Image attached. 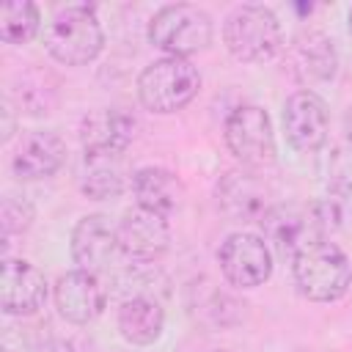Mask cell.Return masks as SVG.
Returning a JSON list of instances; mask_svg holds the SVG:
<instances>
[{"mask_svg":"<svg viewBox=\"0 0 352 352\" xmlns=\"http://www.w3.org/2000/svg\"><path fill=\"white\" fill-rule=\"evenodd\" d=\"M116 228L118 248L135 261H154L170 248V226L165 214L151 212L146 206L126 209Z\"/></svg>","mask_w":352,"mask_h":352,"instance_id":"9","label":"cell"},{"mask_svg":"<svg viewBox=\"0 0 352 352\" xmlns=\"http://www.w3.org/2000/svg\"><path fill=\"white\" fill-rule=\"evenodd\" d=\"M349 33H352V8H349Z\"/></svg>","mask_w":352,"mask_h":352,"instance_id":"28","label":"cell"},{"mask_svg":"<svg viewBox=\"0 0 352 352\" xmlns=\"http://www.w3.org/2000/svg\"><path fill=\"white\" fill-rule=\"evenodd\" d=\"M41 28L38 6L30 0H6L0 6V38L6 44H28Z\"/></svg>","mask_w":352,"mask_h":352,"instance_id":"22","label":"cell"},{"mask_svg":"<svg viewBox=\"0 0 352 352\" xmlns=\"http://www.w3.org/2000/svg\"><path fill=\"white\" fill-rule=\"evenodd\" d=\"M118 250V228L104 214H85L72 228V258L77 270L99 272Z\"/></svg>","mask_w":352,"mask_h":352,"instance_id":"15","label":"cell"},{"mask_svg":"<svg viewBox=\"0 0 352 352\" xmlns=\"http://www.w3.org/2000/svg\"><path fill=\"white\" fill-rule=\"evenodd\" d=\"M223 278L236 289H256L272 275V253L264 236L250 231L228 234L217 248Z\"/></svg>","mask_w":352,"mask_h":352,"instance_id":"7","label":"cell"},{"mask_svg":"<svg viewBox=\"0 0 352 352\" xmlns=\"http://www.w3.org/2000/svg\"><path fill=\"white\" fill-rule=\"evenodd\" d=\"M223 41L236 60L267 63L283 47V28L272 8L258 3H245L226 16Z\"/></svg>","mask_w":352,"mask_h":352,"instance_id":"2","label":"cell"},{"mask_svg":"<svg viewBox=\"0 0 352 352\" xmlns=\"http://www.w3.org/2000/svg\"><path fill=\"white\" fill-rule=\"evenodd\" d=\"M209 352H223V349H209Z\"/></svg>","mask_w":352,"mask_h":352,"instance_id":"29","label":"cell"},{"mask_svg":"<svg viewBox=\"0 0 352 352\" xmlns=\"http://www.w3.org/2000/svg\"><path fill=\"white\" fill-rule=\"evenodd\" d=\"M201 88V74L187 58L151 60L138 77V99L146 110L168 116L187 107Z\"/></svg>","mask_w":352,"mask_h":352,"instance_id":"4","label":"cell"},{"mask_svg":"<svg viewBox=\"0 0 352 352\" xmlns=\"http://www.w3.org/2000/svg\"><path fill=\"white\" fill-rule=\"evenodd\" d=\"M261 228H264V236L267 242L286 258H294L305 245L316 242V239H324L319 226H316V217H314V206H272L264 220H261Z\"/></svg>","mask_w":352,"mask_h":352,"instance_id":"12","label":"cell"},{"mask_svg":"<svg viewBox=\"0 0 352 352\" xmlns=\"http://www.w3.org/2000/svg\"><path fill=\"white\" fill-rule=\"evenodd\" d=\"M165 330V311L151 297H129L118 308V333L135 346L154 344Z\"/></svg>","mask_w":352,"mask_h":352,"instance_id":"18","label":"cell"},{"mask_svg":"<svg viewBox=\"0 0 352 352\" xmlns=\"http://www.w3.org/2000/svg\"><path fill=\"white\" fill-rule=\"evenodd\" d=\"M223 138L245 168H264L275 160V132L264 107L242 104L231 110L223 124Z\"/></svg>","mask_w":352,"mask_h":352,"instance_id":"6","label":"cell"},{"mask_svg":"<svg viewBox=\"0 0 352 352\" xmlns=\"http://www.w3.org/2000/svg\"><path fill=\"white\" fill-rule=\"evenodd\" d=\"M292 261L294 283L311 302H336L349 292L352 264L336 242L316 239L305 245Z\"/></svg>","mask_w":352,"mask_h":352,"instance_id":"1","label":"cell"},{"mask_svg":"<svg viewBox=\"0 0 352 352\" xmlns=\"http://www.w3.org/2000/svg\"><path fill=\"white\" fill-rule=\"evenodd\" d=\"M80 190L91 201L116 198L124 190V176L107 157H85V170L80 176Z\"/></svg>","mask_w":352,"mask_h":352,"instance_id":"23","label":"cell"},{"mask_svg":"<svg viewBox=\"0 0 352 352\" xmlns=\"http://www.w3.org/2000/svg\"><path fill=\"white\" fill-rule=\"evenodd\" d=\"M47 300L44 272L25 258H3L0 267V308L8 316H30Z\"/></svg>","mask_w":352,"mask_h":352,"instance_id":"10","label":"cell"},{"mask_svg":"<svg viewBox=\"0 0 352 352\" xmlns=\"http://www.w3.org/2000/svg\"><path fill=\"white\" fill-rule=\"evenodd\" d=\"M283 129L292 148L314 154L327 143L330 110L314 91H294L283 104Z\"/></svg>","mask_w":352,"mask_h":352,"instance_id":"8","label":"cell"},{"mask_svg":"<svg viewBox=\"0 0 352 352\" xmlns=\"http://www.w3.org/2000/svg\"><path fill=\"white\" fill-rule=\"evenodd\" d=\"M47 52L63 66H85L104 47V30L91 6L60 8L44 30Z\"/></svg>","mask_w":352,"mask_h":352,"instance_id":"3","label":"cell"},{"mask_svg":"<svg viewBox=\"0 0 352 352\" xmlns=\"http://www.w3.org/2000/svg\"><path fill=\"white\" fill-rule=\"evenodd\" d=\"M41 352H74V346H72L69 341L55 338V341H47V344L41 346Z\"/></svg>","mask_w":352,"mask_h":352,"instance_id":"26","label":"cell"},{"mask_svg":"<svg viewBox=\"0 0 352 352\" xmlns=\"http://www.w3.org/2000/svg\"><path fill=\"white\" fill-rule=\"evenodd\" d=\"M36 217V209L33 204L25 198V195H14L8 192L3 198V209H0V220H3V234L11 236V234H25L30 228Z\"/></svg>","mask_w":352,"mask_h":352,"instance_id":"24","label":"cell"},{"mask_svg":"<svg viewBox=\"0 0 352 352\" xmlns=\"http://www.w3.org/2000/svg\"><path fill=\"white\" fill-rule=\"evenodd\" d=\"M187 305H190V314L195 316V322L209 324V327H231L242 319V305L228 292L214 286L209 278L192 280Z\"/></svg>","mask_w":352,"mask_h":352,"instance_id":"19","label":"cell"},{"mask_svg":"<svg viewBox=\"0 0 352 352\" xmlns=\"http://www.w3.org/2000/svg\"><path fill=\"white\" fill-rule=\"evenodd\" d=\"M132 195L138 201V206H146L151 212L168 214L173 209H179L182 198H184V187L176 179V173H170L168 168H140L132 176Z\"/></svg>","mask_w":352,"mask_h":352,"instance_id":"17","label":"cell"},{"mask_svg":"<svg viewBox=\"0 0 352 352\" xmlns=\"http://www.w3.org/2000/svg\"><path fill=\"white\" fill-rule=\"evenodd\" d=\"M63 162H66L63 138L52 129H33L22 138V143L11 160V168H14L16 179L38 182V179H50L52 173H58Z\"/></svg>","mask_w":352,"mask_h":352,"instance_id":"16","label":"cell"},{"mask_svg":"<svg viewBox=\"0 0 352 352\" xmlns=\"http://www.w3.org/2000/svg\"><path fill=\"white\" fill-rule=\"evenodd\" d=\"M292 58H294L300 77H305V80H330L336 74V63H338L333 41L322 33L300 36L294 41Z\"/></svg>","mask_w":352,"mask_h":352,"instance_id":"21","label":"cell"},{"mask_svg":"<svg viewBox=\"0 0 352 352\" xmlns=\"http://www.w3.org/2000/svg\"><path fill=\"white\" fill-rule=\"evenodd\" d=\"M330 184L341 195L352 192V143L333 154V160H330Z\"/></svg>","mask_w":352,"mask_h":352,"instance_id":"25","label":"cell"},{"mask_svg":"<svg viewBox=\"0 0 352 352\" xmlns=\"http://www.w3.org/2000/svg\"><path fill=\"white\" fill-rule=\"evenodd\" d=\"M3 116H6V129H3V140H8L14 135V121H11V107L6 104L3 107Z\"/></svg>","mask_w":352,"mask_h":352,"instance_id":"27","label":"cell"},{"mask_svg":"<svg viewBox=\"0 0 352 352\" xmlns=\"http://www.w3.org/2000/svg\"><path fill=\"white\" fill-rule=\"evenodd\" d=\"M214 22L212 16L192 3L162 6L148 19V41L168 52L170 58H187L212 44Z\"/></svg>","mask_w":352,"mask_h":352,"instance_id":"5","label":"cell"},{"mask_svg":"<svg viewBox=\"0 0 352 352\" xmlns=\"http://www.w3.org/2000/svg\"><path fill=\"white\" fill-rule=\"evenodd\" d=\"M214 195H217V206L223 209V214L239 223H261L264 214L272 209L267 184L250 170L223 173L214 187Z\"/></svg>","mask_w":352,"mask_h":352,"instance_id":"11","label":"cell"},{"mask_svg":"<svg viewBox=\"0 0 352 352\" xmlns=\"http://www.w3.org/2000/svg\"><path fill=\"white\" fill-rule=\"evenodd\" d=\"M135 138V121L132 116L113 110V107H99L88 113L80 124V143L85 157H107L116 160L121 151Z\"/></svg>","mask_w":352,"mask_h":352,"instance_id":"13","label":"cell"},{"mask_svg":"<svg viewBox=\"0 0 352 352\" xmlns=\"http://www.w3.org/2000/svg\"><path fill=\"white\" fill-rule=\"evenodd\" d=\"M14 104L25 116H50L60 99V82L47 69H28L14 82Z\"/></svg>","mask_w":352,"mask_h":352,"instance_id":"20","label":"cell"},{"mask_svg":"<svg viewBox=\"0 0 352 352\" xmlns=\"http://www.w3.org/2000/svg\"><path fill=\"white\" fill-rule=\"evenodd\" d=\"M107 292L94 272L72 270L55 283V308L72 324H88L104 311Z\"/></svg>","mask_w":352,"mask_h":352,"instance_id":"14","label":"cell"}]
</instances>
